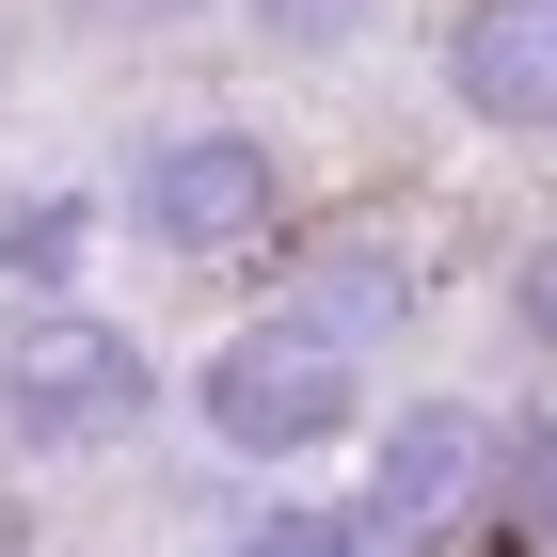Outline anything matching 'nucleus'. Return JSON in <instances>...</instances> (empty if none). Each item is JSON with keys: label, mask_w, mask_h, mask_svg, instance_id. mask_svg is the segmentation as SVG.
Returning <instances> with one entry per match:
<instances>
[{"label": "nucleus", "mask_w": 557, "mask_h": 557, "mask_svg": "<svg viewBox=\"0 0 557 557\" xmlns=\"http://www.w3.org/2000/svg\"><path fill=\"white\" fill-rule=\"evenodd\" d=\"M160 414V367H144L128 319H96V302H33L16 335H0V430L48 446V462H81V446H128Z\"/></svg>", "instance_id": "nucleus-1"}, {"label": "nucleus", "mask_w": 557, "mask_h": 557, "mask_svg": "<svg viewBox=\"0 0 557 557\" xmlns=\"http://www.w3.org/2000/svg\"><path fill=\"white\" fill-rule=\"evenodd\" d=\"M191 414H208V446H239V462H319L335 430H367V367H350L335 335H302V319H239V335L191 367Z\"/></svg>", "instance_id": "nucleus-2"}, {"label": "nucleus", "mask_w": 557, "mask_h": 557, "mask_svg": "<svg viewBox=\"0 0 557 557\" xmlns=\"http://www.w3.org/2000/svg\"><path fill=\"white\" fill-rule=\"evenodd\" d=\"M494 494H510V414L414 398V414H383V446H367L350 525H367L383 557H462V525H494Z\"/></svg>", "instance_id": "nucleus-3"}, {"label": "nucleus", "mask_w": 557, "mask_h": 557, "mask_svg": "<svg viewBox=\"0 0 557 557\" xmlns=\"http://www.w3.org/2000/svg\"><path fill=\"white\" fill-rule=\"evenodd\" d=\"M128 223L160 239V256H271L287 239V160H271L256 128H175L128 160Z\"/></svg>", "instance_id": "nucleus-4"}, {"label": "nucleus", "mask_w": 557, "mask_h": 557, "mask_svg": "<svg viewBox=\"0 0 557 557\" xmlns=\"http://www.w3.org/2000/svg\"><path fill=\"white\" fill-rule=\"evenodd\" d=\"M446 96H462L478 128L542 144L557 128V0H462L446 16Z\"/></svg>", "instance_id": "nucleus-5"}, {"label": "nucleus", "mask_w": 557, "mask_h": 557, "mask_svg": "<svg viewBox=\"0 0 557 557\" xmlns=\"http://www.w3.org/2000/svg\"><path fill=\"white\" fill-rule=\"evenodd\" d=\"M271 319H302V335H335L350 367H367V350H383L398 319H414V271H398L383 239H335V256H302V287L271 302Z\"/></svg>", "instance_id": "nucleus-6"}, {"label": "nucleus", "mask_w": 557, "mask_h": 557, "mask_svg": "<svg viewBox=\"0 0 557 557\" xmlns=\"http://www.w3.org/2000/svg\"><path fill=\"white\" fill-rule=\"evenodd\" d=\"M81 256H96V191H16L0 208V271L33 302H81Z\"/></svg>", "instance_id": "nucleus-7"}, {"label": "nucleus", "mask_w": 557, "mask_h": 557, "mask_svg": "<svg viewBox=\"0 0 557 557\" xmlns=\"http://www.w3.org/2000/svg\"><path fill=\"white\" fill-rule=\"evenodd\" d=\"M223 557H383L350 510H239L223 525Z\"/></svg>", "instance_id": "nucleus-8"}, {"label": "nucleus", "mask_w": 557, "mask_h": 557, "mask_svg": "<svg viewBox=\"0 0 557 557\" xmlns=\"http://www.w3.org/2000/svg\"><path fill=\"white\" fill-rule=\"evenodd\" d=\"M494 525L557 542V414H525V430H510V494H494Z\"/></svg>", "instance_id": "nucleus-9"}, {"label": "nucleus", "mask_w": 557, "mask_h": 557, "mask_svg": "<svg viewBox=\"0 0 557 557\" xmlns=\"http://www.w3.org/2000/svg\"><path fill=\"white\" fill-rule=\"evenodd\" d=\"M367 16H383V0H256V33L287 48V64H319V48H350Z\"/></svg>", "instance_id": "nucleus-10"}, {"label": "nucleus", "mask_w": 557, "mask_h": 557, "mask_svg": "<svg viewBox=\"0 0 557 557\" xmlns=\"http://www.w3.org/2000/svg\"><path fill=\"white\" fill-rule=\"evenodd\" d=\"M510 319H525V350H557V239L510 271Z\"/></svg>", "instance_id": "nucleus-11"}, {"label": "nucleus", "mask_w": 557, "mask_h": 557, "mask_svg": "<svg viewBox=\"0 0 557 557\" xmlns=\"http://www.w3.org/2000/svg\"><path fill=\"white\" fill-rule=\"evenodd\" d=\"M64 16H96V33H160V16H191V0H64Z\"/></svg>", "instance_id": "nucleus-12"}, {"label": "nucleus", "mask_w": 557, "mask_h": 557, "mask_svg": "<svg viewBox=\"0 0 557 557\" xmlns=\"http://www.w3.org/2000/svg\"><path fill=\"white\" fill-rule=\"evenodd\" d=\"M0 557H33V494H16V462H0Z\"/></svg>", "instance_id": "nucleus-13"}]
</instances>
